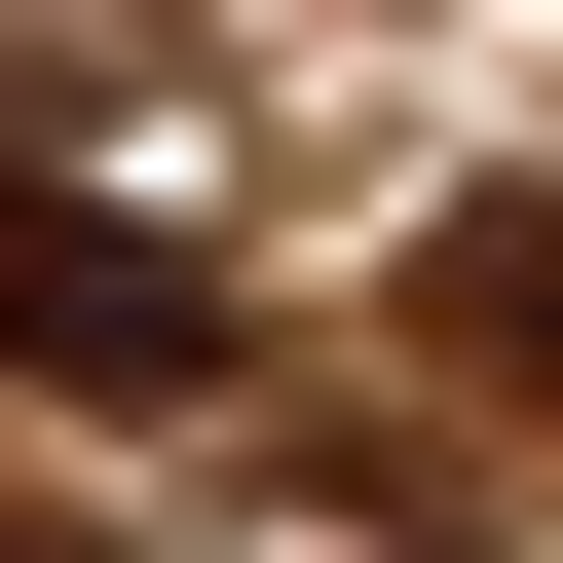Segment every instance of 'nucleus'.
<instances>
[{
	"label": "nucleus",
	"instance_id": "nucleus-1",
	"mask_svg": "<svg viewBox=\"0 0 563 563\" xmlns=\"http://www.w3.org/2000/svg\"><path fill=\"white\" fill-rule=\"evenodd\" d=\"M0 376H76V413H225V263L0 151Z\"/></svg>",
	"mask_w": 563,
	"mask_h": 563
},
{
	"label": "nucleus",
	"instance_id": "nucleus-2",
	"mask_svg": "<svg viewBox=\"0 0 563 563\" xmlns=\"http://www.w3.org/2000/svg\"><path fill=\"white\" fill-rule=\"evenodd\" d=\"M451 339H488V376H563V188H488V225H451Z\"/></svg>",
	"mask_w": 563,
	"mask_h": 563
}]
</instances>
